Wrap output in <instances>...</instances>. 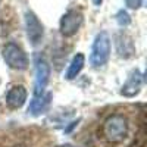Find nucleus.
I'll return each instance as SVG.
<instances>
[{
    "mask_svg": "<svg viewBox=\"0 0 147 147\" xmlns=\"http://www.w3.org/2000/svg\"><path fill=\"white\" fill-rule=\"evenodd\" d=\"M129 132L128 118L122 113H113L105 119L102 125V137L112 144L122 143Z\"/></svg>",
    "mask_w": 147,
    "mask_h": 147,
    "instance_id": "obj_1",
    "label": "nucleus"
},
{
    "mask_svg": "<svg viewBox=\"0 0 147 147\" xmlns=\"http://www.w3.org/2000/svg\"><path fill=\"white\" fill-rule=\"evenodd\" d=\"M110 56V38L107 32L97 34L96 40L93 43L91 55H90V62L94 66H102L107 62Z\"/></svg>",
    "mask_w": 147,
    "mask_h": 147,
    "instance_id": "obj_2",
    "label": "nucleus"
},
{
    "mask_svg": "<svg viewBox=\"0 0 147 147\" xmlns=\"http://www.w3.org/2000/svg\"><path fill=\"white\" fill-rule=\"evenodd\" d=\"M34 63H35V96L43 94L44 87L50 78V66L47 60L41 55H34Z\"/></svg>",
    "mask_w": 147,
    "mask_h": 147,
    "instance_id": "obj_3",
    "label": "nucleus"
},
{
    "mask_svg": "<svg viewBox=\"0 0 147 147\" xmlns=\"http://www.w3.org/2000/svg\"><path fill=\"white\" fill-rule=\"evenodd\" d=\"M3 57L6 60V63L13 69H25L28 66V59L25 53L13 43H9L3 49Z\"/></svg>",
    "mask_w": 147,
    "mask_h": 147,
    "instance_id": "obj_4",
    "label": "nucleus"
},
{
    "mask_svg": "<svg viewBox=\"0 0 147 147\" xmlns=\"http://www.w3.org/2000/svg\"><path fill=\"white\" fill-rule=\"evenodd\" d=\"M82 24V13L78 10H68L60 19V32L65 37L74 35Z\"/></svg>",
    "mask_w": 147,
    "mask_h": 147,
    "instance_id": "obj_5",
    "label": "nucleus"
},
{
    "mask_svg": "<svg viewBox=\"0 0 147 147\" xmlns=\"http://www.w3.org/2000/svg\"><path fill=\"white\" fill-rule=\"evenodd\" d=\"M25 25H27V34H28L30 41L34 46L38 44L43 38V25L32 12H27L25 13Z\"/></svg>",
    "mask_w": 147,
    "mask_h": 147,
    "instance_id": "obj_6",
    "label": "nucleus"
},
{
    "mask_svg": "<svg viewBox=\"0 0 147 147\" xmlns=\"http://www.w3.org/2000/svg\"><path fill=\"white\" fill-rule=\"evenodd\" d=\"M27 100V90L22 85H15L12 87L6 96V103L9 105V107L12 109H18L21 107Z\"/></svg>",
    "mask_w": 147,
    "mask_h": 147,
    "instance_id": "obj_7",
    "label": "nucleus"
},
{
    "mask_svg": "<svg viewBox=\"0 0 147 147\" xmlns=\"http://www.w3.org/2000/svg\"><path fill=\"white\" fill-rule=\"evenodd\" d=\"M141 82H143V78H141V74L138 71L132 72L131 77L128 78V81L124 84V87H122V94L125 97H132L136 96L138 91H140V87H141Z\"/></svg>",
    "mask_w": 147,
    "mask_h": 147,
    "instance_id": "obj_8",
    "label": "nucleus"
},
{
    "mask_svg": "<svg viewBox=\"0 0 147 147\" xmlns=\"http://www.w3.org/2000/svg\"><path fill=\"white\" fill-rule=\"evenodd\" d=\"M50 99H52V94L47 93V94H38L34 97V100L30 103V112L32 115H38V113H43L44 110L49 107V105H50Z\"/></svg>",
    "mask_w": 147,
    "mask_h": 147,
    "instance_id": "obj_9",
    "label": "nucleus"
},
{
    "mask_svg": "<svg viewBox=\"0 0 147 147\" xmlns=\"http://www.w3.org/2000/svg\"><path fill=\"white\" fill-rule=\"evenodd\" d=\"M84 62H85L84 55L82 53H78L75 57L72 59V62H71V65H69V68H68V71L65 74V78L66 80H74V78H75L78 74L81 72V69L84 66Z\"/></svg>",
    "mask_w": 147,
    "mask_h": 147,
    "instance_id": "obj_10",
    "label": "nucleus"
},
{
    "mask_svg": "<svg viewBox=\"0 0 147 147\" xmlns=\"http://www.w3.org/2000/svg\"><path fill=\"white\" fill-rule=\"evenodd\" d=\"M116 21H118V24H119L121 27H125V25H128V24L131 22V19H129V16H128V13H127L125 10H119L118 12Z\"/></svg>",
    "mask_w": 147,
    "mask_h": 147,
    "instance_id": "obj_11",
    "label": "nucleus"
},
{
    "mask_svg": "<svg viewBox=\"0 0 147 147\" xmlns=\"http://www.w3.org/2000/svg\"><path fill=\"white\" fill-rule=\"evenodd\" d=\"M125 3L129 9H138L143 3V0H125Z\"/></svg>",
    "mask_w": 147,
    "mask_h": 147,
    "instance_id": "obj_12",
    "label": "nucleus"
},
{
    "mask_svg": "<svg viewBox=\"0 0 147 147\" xmlns=\"http://www.w3.org/2000/svg\"><path fill=\"white\" fill-rule=\"evenodd\" d=\"M102 2H103V0H93V3H94L96 6H100V5H102Z\"/></svg>",
    "mask_w": 147,
    "mask_h": 147,
    "instance_id": "obj_13",
    "label": "nucleus"
},
{
    "mask_svg": "<svg viewBox=\"0 0 147 147\" xmlns=\"http://www.w3.org/2000/svg\"><path fill=\"white\" fill-rule=\"evenodd\" d=\"M59 147H72V146H69V144H65V146H59Z\"/></svg>",
    "mask_w": 147,
    "mask_h": 147,
    "instance_id": "obj_14",
    "label": "nucleus"
}]
</instances>
